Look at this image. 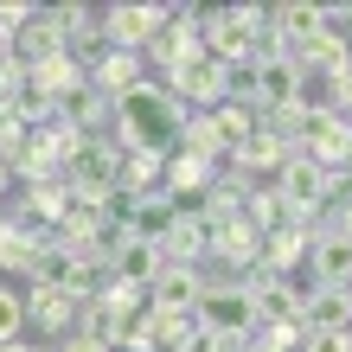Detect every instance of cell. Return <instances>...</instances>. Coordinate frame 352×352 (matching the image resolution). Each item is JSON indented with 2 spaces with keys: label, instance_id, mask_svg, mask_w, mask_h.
<instances>
[{
  "label": "cell",
  "instance_id": "1",
  "mask_svg": "<svg viewBox=\"0 0 352 352\" xmlns=\"http://www.w3.org/2000/svg\"><path fill=\"white\" fill-rule=\"evenodd\" d=\"M186 102L160 84V77H141L129 96H116V148H141V154H173L179 129H186Z\"/></svg>",
  "mask_w": 352,
  "mask_h": 352
},
{
  "label": "cell",
  "instance_id": "2",
  "mask_svg": "<svg viewBox=\"0 0 352 352\" xmlns=\"http://www.w3.org/2000/svg\"><path fill=\"white\" fill-rule=\"evenodd\" d=\"M160 84H167V90H173V96H179L192 116H212L218 102H231V71H224V65H218V58L205 52V45H199V52H186L179 65H173L167 77H160Z\"/></svg>",
  "mask_w": 352,
  "mask_h": 352
},
{
  "label": "cell",
  "instance_id": "3",
  "mask_svg": "<svg viewBox=\"0 0 352 352\" xmlns=\"http://www.w3.org/2000/svg\"><path fill=\"white\" fill-rule=\"evenodd\" d=\"M269 7H212L205 13V52L218 58L224 71H243L256 58V26Z\"/></svg>",
  "mask_w": 352,
  "mask_h": 352
},
{
  "label": "cell",
  "instance_id": "4",
  "mask_svg": "<svg viewBox=\"0 0 352 352\" xmlns=\"http://www.w3.org/2000/svg\"><path fill=\"white\" fill-rule=\"evenodd\" d=\"M192 327H199V333H231V340H250V333H256V301L237 288V276L205 282V295L192 301Z\"/></svg>",
  "mask_w": 352,
  "mask_h": 352
},
{
  "label": "cell",
  "instance_id": "5",
  "mask_svg": "<svg viewBox=\"0 0 352 352\" xmlns=\"http://www.w3.org/2000/svg\"><path fill=\"white\" fill-rule=\"evenodd\" d=\"M295 154H307V160L327 167V173H340L346 160H352V129H346V116H340V109H320V102H301V141H295Z\"/></svg>",
  "mask_w": 352,
  "mask_h": 352
},
{
  "label": "cell",
  "instance_id": "6",
  "mask_svg": "<svg viewBox=\"0 0 352 352\" xmlns=\"http://www.w3.org/2000/svg\"><path fill=\"white\" fill-rule=\"evenodd\" d=\"M173 7H141V0H116V7H102V38H109V52H148L154 32L167 26Z\"/></svg>",
  "mask_w": 352,
  "mask_h": 352
},
{
  "label": "cell",
  "instance_id": "7",
  "mask_svg": "<svg viewBox=\"0 0 352 352\" xmlns=\"http://www.w3.org/2000/svg\"><path fill=\"white\" fill-rule=\"evenodd\" d=\"M250 84H256V116H269V109H288V102H301L307 71H301V58H295V52H282V58H263V65H250Z\"/></svg>",
  "mask_w": 352,
  "mask_h": 352
},
{
  "label": "cell",
  "instance_id": "8",
  "mask_svg": "<svg viewBox=\"0 0 352 352\" xmlns=\"http://www.w3.org/2000/svg\"><path fill=\"white\" fill-rule=\"evenodd\" d=\"M160 269H167V256H160V243H148V237H135L129 224H116V250H109V276H116V282H129V288H141V295H148Z\"/></svg>",
  "mask_w": 352,
  "mask_h": 352
},
{
  "label": "cell",
  "instance_id": "9",
  "mask_svg": "<svg viewBox=\"0 0 352 352\" xmlns=\"http://www.w3.org/2000/svg\"><path fill=\"white\" fill-rule=\"evenodd\" d=\"M26 327H38V333H45V346H58V340L77 327L71 288H26Z\"/></svg>",
  "mask_w": 352,
  "mask_h": 352
},
{
  "label": "cell",
  "instance_id": "10",
  "mask_svg": "<svg viewBox=\"0 0 352 352\" xmlns=\"http://www.w3.org/2000/svg\"><path fill=\"white\" fill-rule=\"evenodd\" d=\"M307 269H314V288H352V237L346 231H314Z\"/></svg>",
  "mask_w": 352,
  "mask_h": 352
},
{
  "label": "cell",
  "instance_id": "11",
  "mask_svg": "<svg viewBox=\"0 0 352 352\" xmlns=\"http://www.w3.org/2000/svg\"><path fill=\"white\" fill-rule=\"evenodd\" d=\"M212 179H218V167H212V160H199V154L173 148V154H167V167H160V192H167L173 205H186V199L212 192Z\"/></svg>",
  "mask_w": 352,
  "mask_h": 352
},
{
  "label": "cell",
  "instance_id": "12",
  "mask_svg": "<svg viewBox=\"0 0 352 352\" xmlns=\"http://www.w3.org/2000/svg\"><path fill=\"white\" fill-rule=\"evenodd\" d=\"M301 327L307 333H352V288H307Z\"/></svg>",
  "mask_w": 352,
  "mask_h": 352
},
{
  "label": "cell",
  "instance_id": "13",
  "mask_svg": "<svg viewBox=\"0 0 352 352\" xmlns=\"http://www.w3.org/2000/svg\"><path fill=\"white\" fill-rule=\"evenodd\" d=\"M160 167H167V154L116 148V192H122V199H148V192H160Z\"/></svg>",
  "mask_w": 352,
  "mask_h": 352
},
{
  "label": "cell",
  "instance_id": "14",
  "mask_svg": "<svg viewBox=\"0 0 352 352\" xmlns=\"http://www.w3.org/2000/svg\"><path fill=\"white\" fill-rule=\"evenodd\" d=\"M307 243H314V231H301V224L263 231V243H256V263H263V269H276V276H295V269L307 263Z\"/></svg>",
  "mask_w": 352,
  "mask_h": 352
},
{
  "label": "cell",
  "instance_id": "15",
  "mask_svg": "<svg viewBox=\"0 0 352 352\" xmlns=\"http://www.w3.org/2000/svg\"><path fill=\"white\" fill-rule=\"evenodd\" d=\"M26 84H32V90H45V96L58 102V96L84 90V84H90V71L77 65L71 52H52V58H38V65H26Z\"/></svg>",
  "mask_w": 352,
  "mask_h": 352
},
{
  "label": "cell",
  "instance_id": "16",
  "mask_svg": "<svg viewBox=\"0 0 352 352\" xmlns=\"http://www.w3.org/2000/svg\"><path fill=\"white\" fill-rule=\"evenodd\" d=\"M288 154H295V148H288L282 135H269L263 122H256V129H250V141H243V148L224 160V167H237V173H250V179H256V173H282V160H288Z\"/></svg>",
  "mask_w": 352,
  "mask_h": 352
},
{
  "label": "cell",
  "instance_id": "17",
  "mask_svg": "<svg viewBox=\"0 0 352 352\" xmlns=\"http://www.w3.org/2000/svg\"><path fill=\"white\" fill-rule=\"evenodd\" d=\"M295 58H301V71H307V77H333V71L352 65V38L333 32V26H320L307 45H295Z\"/></svg>",
  "mask_w": 352,
  "mask_h": 352
},
{
  "label": "cell",
  "instance_id": "18",
  "mask_svg": "<svg viewBox=\"0 0 352 352\" xmlns=\"http://www.w3.org/2000/svg\"><path fill=\"white\" fill-rule=\"evenodd\" d=\"M141 77H154V71L141 65L135 52H102L96 65H90V84H96L102 96H109V102H116V96H129V90L141 84Z\"/></svg>",
  "mask_w": 352,
  "mask_h": 352
},
{
  "label": "cell",
  "instance_id": "19",
  "mask_svg": "<svg viewBox=\"0 0 352 352\" xmlns=\"http://www.w3.org/2000/svg\"><path fill=\"white\" fill-rule=\"evenodd\" d=\"M199 295H205V276H199V269H186V263H167V269L154 276V288H148L154 307H179V314H192Z\"/></svg>",
  "mask_w": 352,
  "mask_h": 352
},
{
  "label": "cell",
  "instance_id": "20",
  "mask_svg": "<svg viewBox=\"0 0 352 352\" xmlns=\"http://www.w3.org/2000/svg\"><path fill=\"white\" fill-rule=\"evenodd\" d=\"M160 256H167V263H186V269H199V263H205V218L192 212V205H186V212L167 224V237H160Z\"/></svg>",
  "mask_w": 352,
  "mask_h": 352
},
{
  "label": "cell",
  "instance_id": "21",
  "mask_svg": "<svg viewBox=\"0 0 352 352\" xmlns=\"http://www.w3.org/2000/svg\"><path fill=\"white\" fill-rule=\"evenodd\" d=\"M19 282H26V288H71V282H77V256L58 250V243L45 237V243L32 250V263H26V276H19Z\"/></svg>",
  "mask_w": 352,
  "mask_h": 352
},
{
  "label": "cell",
  "instance_id": "22",
  "mask_svg": "<svg viewBox=\"0 0 352 352\" xmlns=\"http://www.w3.org/2000/svg\"><path fill=\"white\" fill-rule=\"evenodd\" d=\"M269 19H276V32L288 38V45H307V38L327 26V13L314 7V0H282V7H269Z\"/></svg>",
  "mask_w": 352,
  "mask_h": 352
},
{
  "label": "cell",
  "instance_id": "23",
  "mask_svg": "<svg viewBox=\"0 0 352 352\" xmlns=\"http://www.w3.org/2000/svg\"><path fill=\"white\" fill-rule=\"evenodd\" d=\"M13 52L26 58V65H38V58H52V52H65V38H58V26H52V13L38 7L26 26H19V38H13Z\"/></svg>",
  "mask_w": 352,
  "mask_h": 352
},
{
  "label": "cell",
  "instance_id": "24",
  "mask_svg": "<svg viewBox=\"0 0 352 352\" xmlns=\"http://www.w3.org/2000/svg\"><path fill=\"white\" fill-rule=\"evenodd\" d=\"M256 122H263V116H256V109H243V102H218V109H212V129H218V141H224V160H231L243 141H250Z\"/></svg>",
  "mask_w": 352,
  "mask_h": 352
},
{
  "label": "cell",
  "instance_id": "25",
  "mask_svg": "<svg viewBox=\"0 0 352 352\" xmlns=\"http://www.w3.org/2000/svg\"><path fill=\"white\" fill-rule=\"evenodd\" d=\"M179 148H186V154H199V160H212V167H224V141H218V129H212V116H186Z\"/></svg>",
  "mask_w": 352,
  "mask_h": 352
},
{
  "label": "cell",
  "instance_id": "26",
  "mask_svg": "<svg viewBox=\"0 0 352 352\" xmlns=\"http://www.w3.org/2000/svg\"><path fill=\"white\" fill-rule=\"evenodd\" d=\"M26 333V288H13V282H0V346Z\"/></svg>",
  "mask_w": 352,
  "mask_h": 352
},
{
  "label": "cell",
  "instance_id": "27",
  "mask_svg": "<svg viewBox=\"0 0 352 352\" xmlns=\"http://www.w3.org/2000/svg\"><path fill=\"white\" fill-rule=\"evenodd\" d=\"M52 352H109V346H102L96 333H77V327H71V333H65V340H58Z\"/></svg>",
  "mask_w": 352,
  "mask_h": 352
},
{
  "label": "cell",
  "instance_id": "28",
  "mask_svg": "<svg viewBox=\"0 0 352 352\" xmlns=\"http://www.w3.org/2000/svg\"><path fill=\"white\" fill-rule=\"evenodd\" d=\"M301 346H307V352H346V333H307Z\"/></svg>",
  "mask_w": 352,
  "mask_h": 352
},
{
  "label": "cell",
  "instance_id": "29",
  "mask_svg": "<svg viewBox=\"0 0 352 352\" xmlns=\"http://www.w3.org/2000/svg\"><path fill=\"white\" fill-rule=\"evenodd\" d=\"M320 13H327V26H333V32L352 26V0H340V7H320Z\"/></svg>",
  "mask_w": 352,
  "mask_h": 352
},
{
  "label": "cell",
  "instance_id": "30",
  "mask_svg": "<svg viewBox=\"0 0 352 352\" xmlns=\"http://www.w3.org/2000/svg\"><path fill=\"white\" fill-rule=\"evenodd\" d=\"M250 352H282V346H269L263 333H250Z\"/></svg>",
  "mask_w": 352,
  "mask_h": 352
},
{
  "label": "cell",
  "instance_id": "31",
  "mask_svg": "<svg viewBox=\"0 0 352 352\" xmlns=\"http://www.w3.org/2000/svg\"><path fill=\"white\" fill-rule=\"evenodd\" d=\"M0 352H32V346H26V340H7V346H0Z\"/></svg>",
  "mask_w": 352,
  "mask_h": 352
},
{
  "label": "cell",
  "instance_id": "32",
  "mask_svg": "<svg viewBox=\"0 0 352 352\" xmlns=\"http://www.w3.org/2000/svg\"><path fill=\"white\" fill-rule=\"evenodd\" d=\"M32 352H52V346H32Z\"/></svg>",
  "mask_w": 352,
  "mask_h": 352
},
{
  "label": "cell",
  "instance_id": "33",
  "mask_svg": "<svg viewBox=\"0 0 352 352\" xmlns=\"http://www.w3.org/2000/svg\"><path fill=\"white\" fill-rule=\"evenodd\" d=\"M0 224H7V212H0Z\"/></svg>",
  "mask_w": 352,
  "mask_h": 352
}]
</instances>
